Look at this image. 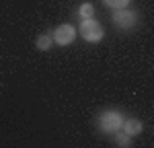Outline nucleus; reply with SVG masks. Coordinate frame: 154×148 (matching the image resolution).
<instances>
[{"label":"nucleus","mask_w":154,"mask_h":148,"mask_svg":"<svg viewBox=\"0 0 154 148\" xmlns=\"http://www.w3.org/2000/svg\"><path fill=\"white\" fill-rule=\"evenodd\" d=\"M76 14H78L80 19H91V17H95V6H93L91 2H82V4H78Z\"/></svg>","instance_id":"nucleus-8"},{"label":"nucleus","mask_w":154,"mask_h":148,"mask_svg":"<svg viewBox=\"0 0 154 148\" xmlns=\"http://www.w3.org/2000/svg\"><path fill=\"white\" fill-rule=\"evenodd\" d=\"M103 4H105L107 8H111V11H119V8H128L131 4V0H101Z\"/></svg>","instance_id":"nucleus-9"},{"label":"nucleus","mask_w":154,"mask_h":148,"mask_svg":"<svg viewBox=\"0 0 154 148\" xmlns=\"http://www.w3.org/2000/svg\"><path fill=\"white\" fill-rule=\"evenodd\" d=\"M113 144L119 146V148H130L134 142H131V136L130 134H125L123 130H119V132L113 134Z\"/></svg>","instance_id":"nucleus-7"},{"label":"nucleus","mask_w":154,"mask_h":148,"mask_svg":"<svg viewBox=\"0 0 154 148\" xmlns=\"http://www.w3.org/2000/svg\"><path fill=\"white\" fill-rule=\"evenodd\" d=\"M54 45H56V43H54L51 31H43V33H39V35L35 37V49H39V51H49Z\"/></svg>","instance_id":"nucleus-6"},{"label":"nucleus","mask_w":154,"mask_h":148,"mask_svg":"<svg viewBox=\"0 0 154 148\" xmlns=\"http://www.w3.org/2000/svg\"><path fill=\"white\" fill-rule=\"evenodd\" d=\"M78 35L82 37L86 43H101L105 39V27L95 17L91 19H80L78 23Z\"/></svg>","instance_id":"nucleus-2"},{"label":"nucleus","mask_w":154,"mask_h":148,"mask_svg":"<svg viewBox=\"0 0 154 148\" xmlns=\"http://www.w3.org/2000/svg\"><path fill=\"white\" fill-rule=\"evenodd\" d=\"M111 21L121 31H131V29H136L138 23H140V12L130 8V6L128 8H119V11L111 12Z\"/></svg>","instance_id":"nucleus-3"},{"label":"nucleus","mask_w":154,"mask_h":148,"mask_svg":"<svg viewBox=\"0 0 154 148\" xmlns=\"http://www.w3.org/2000/svg\"><path fill=\"white\" fill-rule=\"evenodd\" d=\"M121 130L134 138V136H140L144 132V123L140 122L138 117H125V122H123V128H121Z\"/></svg>","instance_id":"nucleus-5"},{"label":"nucleus","mask_w":154,"mask_h":148,"mask_svg":"<svg viewBox=\"0 0 154 148\" xmlns=\"http://www.w3.org/2000/svg\"><path fill=\"white\" fill-rule=\"evenodd\" d=\"M51 35H54V43L60 45V48H68L72 45L74 41H76V37H78V29L70 23H64V25H58L54 31H51Z\"/></svg>","instance_id":"nucleus-4"},{"label":"nucleus","mask_w":154,"mask_h":148,"mask_svg":"<svg viewBox=\"0 0 154 148\" xmlns=\"http://www.w3.org/2000/svg\"><path fill=\"white\" fill-rule=\"evenodd\" d=\"M125 115L119 109H103L97 113L95 117V128L105 136H113L115 132H119L123 128Z\"/></svg>","instance_id":"nucleus-1"}]
</instances>
